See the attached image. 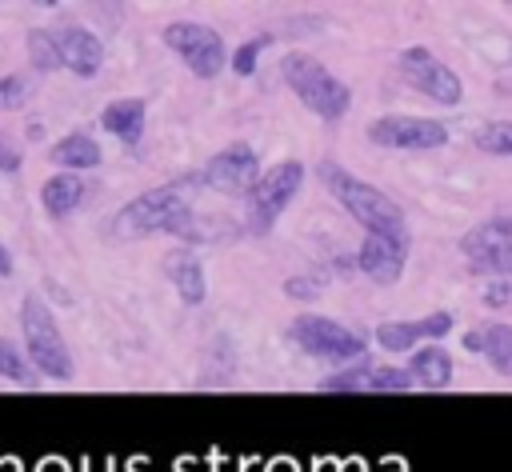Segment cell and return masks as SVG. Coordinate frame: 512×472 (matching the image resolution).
Returning a JSON list of instances; mask_svg holds the SVG:
<instances>
[{"mask_svg": "<svg viewBox=\"0 0 512 472\" xmlns=\"http://www.w3.org/2000/svg\"><path fill=\"white\" fill-rule=\"evenodd\" d=\"M320 184L340 200V208L364 228V236H392V240H408V220H404V208L380 192L376 184L352 176L348 168H340L336 160H324L320 168Z\"/></svg>", "mask_w": 512, "mask_h": 472, "instance_id": "obj_1", "label": "cell"}, {"mask_svg": "<svg viewBox=\"0 0 512 472\" xmlns=\"http://www.w3.org/2000/svg\"><path fill=\"white\" fill-rule=\"evenodd\" d=\"M196 216L200 212L184 200V188L180 184H160V188H148V192L132 196L124 208H116L112 232L116 236H128V240L156 236V232H168V236L188 240L192 228H196Z\"/></svg>", "mask_w": 512, "mask_h": 472, "instance_id": "obj_2", "label": "cell"}, {"mask_svg": "<svg viewBox=\"0 0 512 472\" xmlns=\"http://www.w3.org/2000/svg\"><path fill=\"white\" fill-rule=\"evenodd\" d=\"M280 76L296 92V100L308 112H316L320 120H328V124L344 120V112L352 108V88L336 72H328L316 56H308V52H288L280 60Z\"/></svg>", "mask_w": 512, "mask_h": 472, "instance_id": "obj_3", "label": "cell"}, {"mask_svg": "<svg viewBox=\"0 0 512 472\" xmlns=\"http://www.w3.org/2000/svg\"><path fill=\"white\" fill-rule=\"evenodd\" d=\"M20 332H24V352L36 372H44L48 380H72V372H76L72 352L64 348L52 308L36 292H24V300H20Z\"/></svg>", "mask_w": 512, "mask_h": 472, "instance_id": "obj_4", "label": "cell"}, {"mask_svg": "<svg viewBox=\"0 0 512 472\" xmlns=\"http://www.w3.org/2000/svg\"><path fill=\"white\" fill-rule=\"evenodd\" d=\"M300 184H304V164L300 160H280V164L264 168L260 180L244 196V232L248 236L272 232V224L280 220V212L296 200Z\"/></svg>", "mask_w": 512, "mask_h": 472, "instance_id": "obj_5", "label": "cell"}, {"mask_svg": "<svg viewBox=\"0 0 512 472\" xmlns=\"http://www.w3.org/2000/svg\"><path fill=\"white\" fill-rule=\"evenodd\" d=\"M160 40L188 64L192 76L200 80H216L224 72V64H232L228 48H224V36L212 28V24H200V20H172L164 24Z\"/></svg>", "mask_w": 512, "mask_h": 472, "instance_id": "obj_6", "label": "cell"}, {"mask_svg": "<svg viewBox=\"0 0 512 472\" xmlns=\"http://www.w3.org/2000/svg\"><path fill=\"white\" fill-rule=\"evenodd\" d=\"M288 336H292L296 348H304L308 356L328 360V364H352V360H360L368 352L360 332H352V328H344V324H336L328 316H316V312L296 316L288 324Z\"/></svg>", "mask_w": 512, "mask_h": 472, "instance_id": "obj_7", "label": "cell"}, {"mask_svg": "<svg viewBox=\"0 0 512 472\" xmlns=\"http://www.w3.org/2000/svg\"><path fill=\"white\" fill-rule=\"evenodd\" d=\"M260 180V160L256 148L236 140L228 148H220L216 156H208V164H200L196 172H188L180 184L192 188H208V192H232V196H248V188Z\"/></svg>", "mask_w": 512, "mask_h": 472, "instance_id": "obj_8", "label": "cell"}, {"mask_svg": "<svg viewBox=\"0 0 512 472\" xmlns=\"http://www.w3.org/2000/svg\"><path fill=\"white\" fill-rule=\"evenodd\" d=\"M396 72H400V80H404L408 88H416L420 96H428V100H436V104H444V108H456L460 96H464L460 76H456L432 48H424V44L404 48V52L396 56Z\"/></svg>", "mask_w": 512, "mask_h": 472, "instance_id": "obj_9", "label": "cell"}, {"mask_svg": "<svg viewBox=\"0 0 512 472\" xmlns=\"http://www.w3.org/2000/svg\"><path fill=\"white\" fill-rule=\"evenodd\" d=\"M460 252L472 272L492 276V280H512V216H492L476 228L464 232Z\"/></svg>", "mask_w": 512, "mask_h": 472, "instance_id": "obj_10", "label": "cell"}, {"mask_svg": "<svg viewBox=\"0 0 512 472\" xmlns=\"http://www.w3.org/2000/svg\"><path fill=\"white\" fill-rule=\"evenodd\" d=\"M368 140L400 152H432L448 144V124L432 116H380L368 124Z\"/></svg>", "mask_w": 512, "mask_h": 472, "instance_id": "obj_11", "label": "cell"}, {"mask_svg": "<svg viewBox=\"0 0 512 472\" xmlns=\"http://www.w3.org/2000/svg\"><path fill=\"white\" fill-rule=\"evenodd\" d=\"M408 264V240H392V236H364L356 248V268L372 280V284H396L404 276Z\"/></svg>", "mask_w": 512, "mask_h": 472, "instance_id": "obj_12", "label": "cell"}, {"mask_svg": "<svg viewBox=\"0 0 512 472\" xmlns=\"http://www.w3.org/2000/svg\"><path fill=\"white\" fill-rule=\"evenodd\" d=\"M416 380L408 368H348V372H332L328 380L316 384V392H408Z\"/></svg>", "mask_w": 512, "mask_h": 472, "instance_id": "obj_13", "label": "cell"}, {"mask_svg": "<svg viewBox=\"0 0 512 472\" xmlns=\"http://www.w3.org/2000/svg\"><path fill=\"white\" fill-rule=\"evenodd\" d=\"M452 332V316L448 312H428L420 320H384L376 324V344L388 352H408L420 340H440Z\"/></svg>", "mask_w": 512, "mask_h": 472, "instance_id": "obj_14", "label": "cell"}, {"mask_svg": "<svg viewBox=\"0 0 512 472\" xmlns=\"http://www.w3.org/2000/svg\"><path fill=\"white\" fill-rule=\"evenodd\" d=\"M56 44H60V60H64V68H68L72 76L92 80V76L100 72V64H104V44H100L88 28L64 24V28H56Z\"/></svg>", "mask_w": 512, "mask_h": 472, "instance_id": "obj_15", "label": "cell"}, {"mask_svg": "<svg viewBox=\"0 0 512 472\" xmlns=\"http://www.w3.org/2000/svg\"><path fill=\"white\" fill-rule=\"evenodd\" d=\"M164 276L176 288V296L184 304H192V308L208 296V276H204V260H200L196 248H172L164 256Z\"/></svg>", "mask_w": 512, "mask_h": 472, "instance_id": "obj_16", "label": "cell"}, {"mask_svg": "<svg viewBox=\"0 0 512 472\" xmlns=\"http://www.w3.org/2000/svg\"><path fill=\"white\" fill-rule=\"evenodd\" d=\"M144 124H148V104L140 96H120L100 108V128L112 132L120 144H140Z\"/></svg>", "mask_w": 512, "mask_h": 472, "instance_id": "obj_17", "label": "cell"}, {"mask_svg": "<svg viewBox=\"0 0 512 472\" xmlns=\"http://www.w3.org/2000/svg\"><path fill=\"white\" fill-rule=\"evenodd\" d=\"M88 196V180L76 176V172H52L44 184H40V204L52 220H68Z\"/></svg>", "mask_w": 512, "mask_h": 472, "instance_id": "obj_18", "label": "cell"}, {"mask_svg": "<svg viewBox=\"0 0 512 472\" xmlns=\"http://www.w3.org/2000/svg\"><path fill=\"white\" fill-rule=\"evenodd\" d=\"M48 160L56 164V172H76L80 176V172L96 168L104 160V152L88 132H64L60 140L48 144Z\"/></svg>", "mask_w": 512, "mask_h": 472, "instance_id": "obj_19", "label": "cell"}, {"mask_svg": "<svg viewBox=\"0 0 512 472\" xmlns=\"http://www.w3.org/2000/svg\"><path fill=\"white\" fill-rule=\"evenodd\" d=\"M408 372H412V380H416L420 388L440 392V388H448V384H452V356H448L444 348H436V344L416 348V352H412V360H408Z\"/></svg>", "mask_w": 512, "mask_h": 472, "instance_id": "obj_20", "label": "cell"}, {"mask_svg": "<svg viewBox=\"0 0 512 472\" xmlns=\"http://www.w3.org/2000/svg\"><path fill=\"white\" fill-rule=\"evenodd\" d=\"M480 340H484L480 352L488 356V364H492L500 376H512V324L492 320V324L480 328Z\"/></svg>", "mask_w": 512, "mask_h": 472, "instance_id": "obj_21", "label": "cell"}, {"mask_svg": "<svg viewBox=\"0 0 512 472\" xmlns=\"http://www.w3.org/2000/svg\"><path fill=\"white\" fill-rule=\"evenodd\" d=\"M24 44H28V60H32V68H36V72H56V68H64V60H60V44H56V32H48V28H32Z\"/></svg>", "mask_w": 512, "mask_h": 472, "instance_id": "obj_22", "label": "cell"}, {"mask_svg": "<svg viewBox=\"0 0 512 472\" xmlns=\"http://www.w3.org/2000/svg\"><path fill=\"white\" fill-rule=\"evenodd\" d=\"M0 380H12V384H20V388L36 384V368H32L28 352L16 348V344L4 340V336H0Z\"/></svg>", "mask_w": 512, "mask_h": 472, "instance_id": "obj_23", "label": "cell"}, {"mask_svg": "<svg viewBox=\"0 0 512 472\" xmlns=\"http://www.w3.org/2000/svg\"><path fill=\"white\" fill-rule=\"evenodd\" d=\"M476 148L488 156H512V120H492L476 132Z\"/></svg>", "mask_w": 512, "mask_h": 472, "instance_id": "obj_24", "label": "cell"}, {"mask_svg": "<svg viewBox=\"0 0 512 472\" xmlns=\"http://www.w3.org/2000/svg\"><path fill=\"white\" fill-rule=\"evenodd\" d=\"M268 44H272V32H260V36H248V40H244V44H240V48L232 52V64H228V68H232L236 76H252Z\"/></svg>", "mask_w": 512, "mask_h": 472, "instance_id": "obj_25", "label": "cell"}, {"mask_svg": "<svg viewBox=\"0 0 512 472\" xmlns=\"http://www.w3.org/2000/svg\"><path fill=\"white\" fill-rule=\"evenodd\" d=\"M28 80L20 72H4L0 76V112H20L28 104Z\"/></svg>", "mask_w": 512, "mask_h": 472, "instance_id": "obj_26", "label": "cell"}, {"mask_svg": "<svg viewBox=\"0 0 512 472\" xmlns=\"http://www.w3.org/2000/svg\"><path fill=\"white\" fill-rule=\"evenodd\" d=\"M20 164H24V148H20V140H16L12 132L0 128V172H20Z\"/></svg>", "mask_w": 512, "mask_h": 472, "instance_id": "obj_27", "label": "cell"}, {"mask_svg": "<svg viewBox=\"0 0 512 472\" xmlns=\"http://www.w3.org/2000/svg\"><path fill=\"white\" fill-rule=\"evenodd\" d=\"M480 296H484V304H488V308H500V304H508V300H512V280H504V276H500V280H488Z\"/></svg>", "mask_w": 512, "mask_h": 472, "instance_id": "obj_28", "label": "cell"}, {"mask_svg": "<svg viewBox=\"0 0 512 472\" xmlns=\"http://www.w3.org/2000/svg\"><path fill=\"white\" fill-rule=\"evenodd\" d=\"M284 292H288V296L308 300V296H320V284H312V280H304V276H292V280L284 284Z\"/></svg>", "mask_w": 512, "mask_h": 472, "instance_id": "obj_29", "label": "cell"}, {"mask_svg": "<svg viewBox=\"0 0 512 472\" xmlns=\"http://www.w3.org/2000/svg\"><path fill=\"white\" fill-rule=\"evenodd\" d=\"M464 348H468V352H480V348H484L480 332H464Z\"/></svg>", "mask_w": 512, "mask_h": 472, "instance_id": "obj_30", "label": "cell"}, {"mask_svg": "<svg viewBox=\"0 0 512 472\" xmlns=\"http://www.w3.org/2000/svg\"><path fill=\"white\" fill-rule=\"evenodd\" d=\"M0 276H12V256H8L4 244H0Z\"/></svg>", "mask_w": 512, "mask_h": 472, "instance_id": "obj_31", "label": "cell"}]
</instances>
